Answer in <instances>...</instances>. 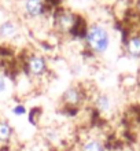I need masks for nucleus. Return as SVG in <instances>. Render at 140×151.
<instances>
[{
	"mask_svg": "<svg viewBox=\"0 0 140 151\" xmlns=\"http://www.w3.org/2000/svg\"><path fill=\"white\" fill-rule=\"evenodd\" d=\"M83 40H84L85 48L91 54L103 55L108 51V48L111 45V33L106 25L100 22H93L87 26Z\"/></svg>",
	"mask_w": 140,
	"mask_h": 151,
	"instance_id": "1",
	"label": "nucleus"
},
{
	"mask_svg": "<svg viewBox=\"0 0 140 151\" xmlns=\"http://www.w3.org/2000/svg\"><path fill=\"white\" fill-rule=\"evenodd\" d=\"M87 100V91L80 85H70L62 92L60 103L63 107V113H73V115L80 111Z\"/></svg>",
	"mask_w": 140,
	"mask_h": 151,
	"instance_id": "2",
	"label": "nucleus"
},
{
	"mask_svg": "<svg viewBox=\"0 0 140 151\" xmlns=\"http://www.w3.org/2000/svg\"><path fill=\"white\" fill-rule=\"evenodd\" d=\"M48 60L43 54L30 52L25 56L24 72L29 80H41L48 73Z\"/></svg>",
	"mask_w": 140,
	"mask_h": 151,
	"instance_id": "3",
	"label": "nucleus"
},
{
	"mask_svg": "<svg viewBox=\"0 0 140 151\" xmlns=\"http://www.w3.org/2000/svg\"><path fill=\"white\" fill-rule=\"evenodd\" d=\"M91 104H92L93 113L99 117H110L116 111V100L108 92H95L91 96Z\"/></svg>",
	"mask_w": 140,
	"mask_h": 151,
	"instance_id": "4",
	"label": "nucleus"
},
{
	"mask_svg": "<svg viewBox=\"0 0 140 151\" xmlns=\"http://www.w3.org/2000/svg\"><path fill=\"white\" fill-rule=\"evenodd\" d=\"M74 151H108V146L103 136L88 132L87 135L77 137Z\"/></svg>",
	"mask_w": 140,
	"mask_h": 151,
	"instance_id": "5",
	"label": "nucleus"
},
{
	"mask_svg": "<svg viewBox=\"0 0 140 151\" xmlns=\"http://www.w3.org/2000/svg\"><path fill=\"white\" fill-rule=\"evenodd\" d=\"M80 15L74 14L70 10H59L54 15V28L59 33H72L73 28L76 26Z\"/></svg>",
	"mask_w": 140,
	"mask_h": 151,
	"instance_id": "6",
	"label": "nucleus"
},
{
	"mask_svg": "<svg viewBox=\"0 0 140 151\" xmlns=\"http://www.w3.org/2000/svg\"><path fill=\"white\" fill-rule=\"evenodd\" d=\"M45 0H22V12L24 17L29 21H40L44 18L47 12Z\"/></svg>",
	"mask_w": 140,
	"mask_h": 151,
	"instance_id": "7",
	"label": "nucleus"
},
{
	"mask_svg": "<svg viewBox=\"0 0 140 151\" xmlns=\"http://www.w3.org/2000/svg\"><path fill=\"white\" fill-rule=\"evenodd\" d=\"M15 139V129L7 118H0V151L11 148Z\"/></svg>",
	"mask_w": 140,
	"mask_h": 151,
	"instance_id": "8",
	"label": "nucleus"
},
{
	"mask_svg": "<svg viewBox=\"0 0 140 151\" xmlns=\"http://www.w3.org/2000/svg\"><path fill=\"white\" fill-rule=\"evenodd\" d=\"M19 37V24L15 19H4L0 22V40L11 41Z\"/></svg>",
	"mask_w": 140,
	"mask_h": 151,
	"instance_id": "9",
	"label": "nucleus"
},
{
	"mask_svg": "<svg viewBox=\"0 0 140 151\" xmlns=\"http://www.w3.org/2000/svg\"><path fill=\"white\" fill-rule=\"evenodd\" d=\"M124 51L129 58L140 59V33H132L125 39Z\"/></svg>",
	"mask_w": 140,
	"mask_h": 151,
	"instance_id": "10",
	"label": "nucleus"
},
{
	"mask_svg": "<svg viewBox=\"0 0 140 151\" xmlns=\"http://www.w3.org/2000/svg\"><path fill=\"white\" fill-rule=\"evenodd\" d=\"M28 107L25 106L22 102H17L12 106H10V113H11L14 117L17 118H21V117H26L28 115Z\"/></svg>",
	"mask_w": 140,
	"mask_h": 151,
	"instance_id": "11",
	"label": "nucleus"
},
{
	"mask_svg": "<svg viewBox=\"0 0 140 151\" xmlns=\"http://www.w3.org/2000/svg\"><path fill=\"white\" fill-rule=\"evenodd\" d=\"M10 77L4 72H0V98L8 95V91H10Z\"/></svg>",
	"mask_w": 140,
	"mask_h": 151,
	"instance_id": "12",
	"label": "nucleus"
},
{
	"mask_svg": "<svg viewBox=\"0 0 140 151\" xmlns=\"http://www.w3.org/2000/svg\"><path fill=\"white\" fill-rule=\"evenodd\" d=\"M135 8H136V12L139 14V17H140V0H136V3H135Z\"/></svg>",
	"mask_w": 140,
	"mask_h": 151,
	"instance_id": "13",
	"label": "nucleus"
}]
</instances>
